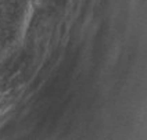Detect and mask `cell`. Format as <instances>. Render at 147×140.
Wrapping results in <instances>:
<instances>
[{
	"mask_svg": "<svg viewBox=\"0 0 147 140\" xmlns=\"http://www.w3.org/2000/svg\"><path fill=\"white\" fill-rule=\"evenodd\" d=\"M3 110H4V108H0V114H1V112H3Z\"/></svg>",
	"mask_w": 147,
	"mask_h": 140,
	"instance_id": "6da1fadb",
	"label": "cell"
}]
</instances>
